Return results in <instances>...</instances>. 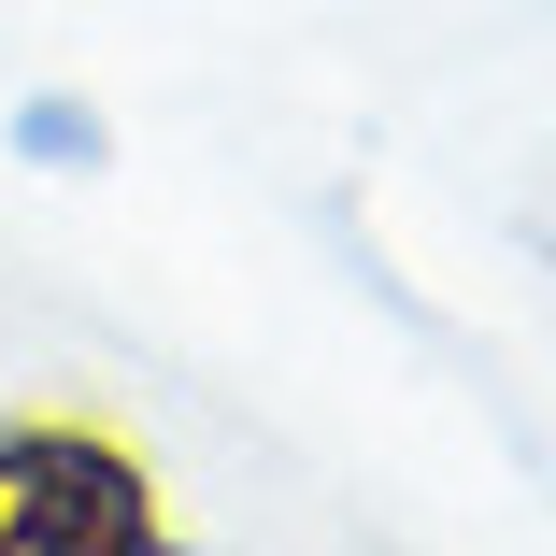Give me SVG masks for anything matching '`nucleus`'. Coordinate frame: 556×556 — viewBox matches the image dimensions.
I'll use <instances>...</instances> for the list:
<instances>
[{"label": "nucleus", "mask_w": 556, "mask_h": 556, "mask_svg": "<svg viewBox=\"0 0 556 556\" xmlns=\"http://www.w3.org/2000/svg\"><path fill=\"white\" fill-rule=\"evenodd\" d=\"M0 556H172L143 442H115L100 414H15L0 428Z\"/></svg>", "instance_id": "1"}]
</instances>
